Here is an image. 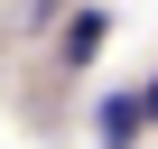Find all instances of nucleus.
<instances>
[{
    "instance_id": "1",
    "label": "nucleus",
    "mask_w": 158,
    "mask_h": 149,
    "mask_svg": "<svg viewBox=\"0 0 158 149\" xmlns=\"http://www.w3.org/2000/svg\"><path fill=\"white\" fill-rule=\"evenodd\" d=\"M139 121H149V93H112V103H102V149H130Z\"/></svg>"
},
{
    "instance_id": "2",
    "label": "nucleus",
    "mask_w": 158,
    "mask_h": 149,
    "mask_svg": "<svg viewBox=\"0 0 158 149\" xmlns=\"http://www.w3.org/2000/svg\"><path fill=\"white\" fill-rule=\"evenodd\" d=\"M102 37H112V19H102V10H74V19H65V65H93V56H102Z\"/></svg>"
}]
</instances>
